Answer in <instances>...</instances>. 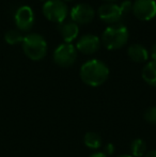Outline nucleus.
I'll use <instances>...</instances> for the list:
<instances>
[{"mask_svg": "<svg viewBox=\"0 0 156 157\" xmlns=\"http://www.w3.org/2000/svg\"><path fill=\"white\" fill-rule=\"evenodd\" d=\"M110 74L109 67L100 59H90L82 63L79 70V76L85 85L89 87H100L107 81Z\"/></svg>", "mask_w": 156, "mask_h": 157, "instance_id": "1", "label": "nucleus"}, {"mask_svg": "<svg viewBox=\"0 0 156 157\" xmlns=\"http://www.w3.org/2000/svg\"><path fill=\"white\" fill-rule=\"evenodd\" d=\"M129 32L125 25L121 23L108 25L102 33L101 42L108 50H118L128 42Z\"/></svg>", "mask_w": 156, "mask_h": 157, "instance_id": "2", "label": "nucleus"}, {"mask_svg": "<svg viewBox=\"0 0 156 157\" xmlns=\"http://www.w3.org/2000/svg\"><path fill=\"white\" fill-rule=\"evenodd\" d=\"M21 48L27 58L32 61H40L47 55V42L42 34L36 32H30L24 35L21 42Z\"/></svg>", "mask_w": 156, "mask_h": 157, "instance_id": "3", "label": "nucleus"}, {"mask_svg": "<svg viewBox=\"0 0 156 157\" xmlns=\"http://www.w3.org/2000/svg\"><path fill=\"white\" fill-rule=\"evenodd\" d=\"M42 12L49 21L60 24L67 19L70 10L64 0H46L42 6Z\"/></svg>", "mask_w": 156, "mask_h": 157, "instance_id": "4", "label": "nucleus"}, {"mask_svg": "<svg viewBox=\"0 0 156 157\" xmlns=\"http://www.w3.org/2000/svg\"><path fill=\"white\" fill-rule=\"evenodd\" d=\"M78 52L72 43H62L56 47L52 54L54 62L60 67H70L77 60Z\"/></svg>", "mask_w": 156, "mask_h": 157, "instance_id": "5", "label": "nucleus"}, {"mask_svg": "<svg viewBox=\"0 0 156 157\" xmlns=\"http://www.w3.org/2000/svg\"><path fill=\"white\" fill-rule=\"evenodd\" d=\"M69 14L70 17H71V21L79 26L91 23L95 17L96 12L91 4L86 3V2H80V3L75 4L71 9Z\"/></svg>", "mask_w": 156, "mask_h": 157, "instance_id": "6", "label": "nucleus"}, {"mask_svg": "<svg viewBox=\"0 0 156 157\" xmlns=\"http://www.w3.org/2000/svg\"><path fill=\"white\" fill-rule=\"evenodd\" d=\"M134 16L139 21H148L156 16L155 0H135L131 8Z\"/></svg>", "mask_w": 156, "mask_h": 157, "instance_id": "7", "label": "nucleus"}, {"mask_svg": "<svg viewBox=\"0 0 156 157\" xmlns=\"http://www.w3.org/2000/svg\"><path fill=\"white\" fill-rule=\"evenodd\" d=\"M36 16L30 6H21L14 14V21L19 31H29L33 27Z\"/></svg>", "mask_w": 156, "mask_h": 157, "instance_id": "8", "label": "nucleus"}, {"mask_svg": "<svg viewBox=\"0 0 156 157\" xmlns=\"http://www.w3.org/2000/svg\"><path fill=\"white\" fill-rule=\"evenodd\" d=\"M97 15L104 23L112 25V24L120 23L123 13L119 4L113 2H104L98 6Z\"/></svg>", "mask_w": 156, "mask_h": 157, "instance_id": "9", "label": "nucleus"}, {"mask_svg": "<svg viewBox=\"0 0 156 157\" xmlns=\"http://www.w3.org/2000/svg\"><path fill=\"white\" fill-rule=\"evenodd\" d=\"M101 37H98L96 34L93 33H86L80 35V37L77 39L76 42V49L77 52H81L83 55H92L95 54L101 47Z\"/></svg>", "mask_w": 156, "mask_h": 157, "instance_id": "10", "label": "nucleus"}, {"mask_svg": "<svg viewBox=\"0 0 156 157\" xmlns=\"http://www.w3.org/2000/svg\"><path fill=\"white\" fill-rule=\"evenodd\" d=\"M58 31L64 43H72L79 35V26L72 21H64L58 24Z\"/></svg>", "mask_w": 156, "mask_h": 157, "instance_id": "11", "label": "nucleus"}, {"mask_svg": "<svg viewBox=\"0 0 156 157\" xmlns=\"http://www.w3.org/2000/svg\"><path fill=\"white\" fill-rule=\"evenodd\" d=\"M127 56L136 63H143L149 60V50L142 44L133 43L127 48Z\"/></svg>", "mask_w": 156, "mask_h": 157, "instance_id": "12", "label": "nucleus"}, {"mask_svg": "<svg viewBox=\"0 0 156 157\" xmlns=\"http://www.w3.org/2000/svg\"><path fill=\"white\" fill-rule=\"evenodd\" d=\"M141 77L146 83L156 88V61L151 60L144 64L141 71Z\"/></svg>", "mask_w": 156, "mask_h": 157, "instance_id": "13", "label": "nucleus"}, {"mask_svg": "<svg viewBox=\"0 0 156 157\" xmlns=\"http://www.w3.org/2000/svg\"><path fill=\"white\" fill-rule=\"evenodd\" d=\"M83 143L88 149L98 150L103 144L102 137L95 132H88L83 136Z\"/></svg>", "mask_w": 156, "mask_h": 157, "instance_id": "14", "label": "nucleus"}, {"mask_svg": "<svg viewBox=\"0 0 156 157\" xmlns=\"http://www.w3.org/2000/svg\"><path fill=\"white\" fill-rule=\"evenodd\" d=\"M146 142L141 138H136L131 143V152L133 157H143L146 154Z\"/></svg>", "mask_w": 156, "mask_h": 157, "instance_id": "15", "label": "nucleus"}, {"mask_svg": "<svg viewBox=\"0 0 156 157\" xmlns=\"http://www.w3.org/2000/svg\"><path fill=\"white\" fill-rule=\"evenodd\" d=\"M24 39V35L21 34V31L18 29H10L4 33V41L9 45H16L21 44Z\"/></svg>", "mask_w": 156, "mask_h": 157, "instance_id": "16", "label": "nucleus"}, {"mask_svg": "<svg viewBox=\"0 0 156 157\" xmlns=\"http://www.w3.org/2000/svg\"><path fill=\"white\" fill-rule=\"evenodd\" d=\"M144 120L152 125H156V106L150 107L144 112Z\"/></svg>", "mask_w": 156, "mask_h": 157, "instance_id": "17", "label": "nucleus"}, {"mask_svg": "<svg viewBox=\"0 0 156 157\" xmlns=\"http://www.w3.org/2000/svg\"><path fill=\"white\" fill-rule=\"evenodd\" d=\"M119 6H120V9H121V11H122V13L124 14V13H128L131 11L133 2H131V0H123Z\"/></svg>", "mask_w": 156, "mask_h": 157, "instance_id": "18", "label": "nucleus"}, {"mask_svg": "<svg viewBox=\"0 0 156 157\" xmlns=\"http://www.w3.org/2000/svg\"><path fill=\"white\" fill-rule=\"evenodd\" d=\"M115 153V145L112 143H107L105 145V154L106 155H112Z\"/></svg>", "mask_w": 156, "mask_h": 157, "instance_id": "19", "label": "nucleus"}, {"mask_svg": "<svg viewBox=\"0 0 156 157\" xmlns=\"http://www.w3.org/2000/svg\"><path fill=\"white\" fill-rule=\"evenodd\" d=\"M150 57L152 58V60L156 61V42L151 46V49H150V52H149Z\"/></svg>", "mask_w": 156, "mask_h": 157, "instance_id": "20", "label": "nucleus"}, {"mask_svg": "<svg viewBox=\"0 0 156 157\" xmlns=\"http://www.w3.org/2000/svg\"><path fill=\"white\" fill-rule=\"evenodd\" d=\"M89 157H107V155L104 153V152H95V153H93Z\"/></svg>", "mask_w": 156, "mask_h": 157, "instance_id": "21", "label": "nucleus"}, {"mask_svg": "<svg viewBox=\"0 0 156 157\" xmlns=\"http://www.w3.org/2000/svg\"><path fill=\"white\" fill-rule=\"evenodd\" d=\"M143 157H156V150H152V151L146 152V154Z\"/></svg>", "mask_w": 156, "mask_h": 157, "instance_id": "22", "label": "nucleus"}, {"mask_svg": "<svg viewBox=\"0 0 156 157\" xmlns=\"http://www.w3.org/2000/svg\"><path fill=\"white\" fill-rule=\"evenodd\" d=\"M118 157H133V156L129 155V154H124V155H120V156H118Z\"/></svg>", "mask_w": 156, "mask_h": 157, "instance_id": "23", "label": "nucleus"}, {"mask_svg": "<svg viewBox=\"0 0 156 157\" xmlns=\"http://www.w3.org/2000/svg\"><path fill=\"white\" fill-rule=\"evenodd\" d=\"M105 1H107V2H111V1H115V0H105Z\"/></svg>", "mask_w": 156, "mask_h": 157, "instance_id": "24", "label": "nucleus"}, {"mask_svg": "<svg viewBox=\"0 0 156 157\" xmlns=\"http://www.w3.org/2000/svg\"><path fill=\"white\" fill-rule=\"evenodd\" d=\"M64 1H72V0H64Z\"/></svg>", "mask_w": 156, "mask_h": 157, "instance_id": "25", "label": "nucleus"}, {"mask_svg": "<svg viewBox=\"0 0 156 157\" xmlns=\"http://www.w3.org/2000/svg\"><path fill=\"white\" fill-rule=\"evenodd\" d=\"M44 1H46V0H44Z\"/></svg>", "mask_w": 156, "mask_h": 157, "instance_id": "26", "label": "nucleus"}]
</instances>
